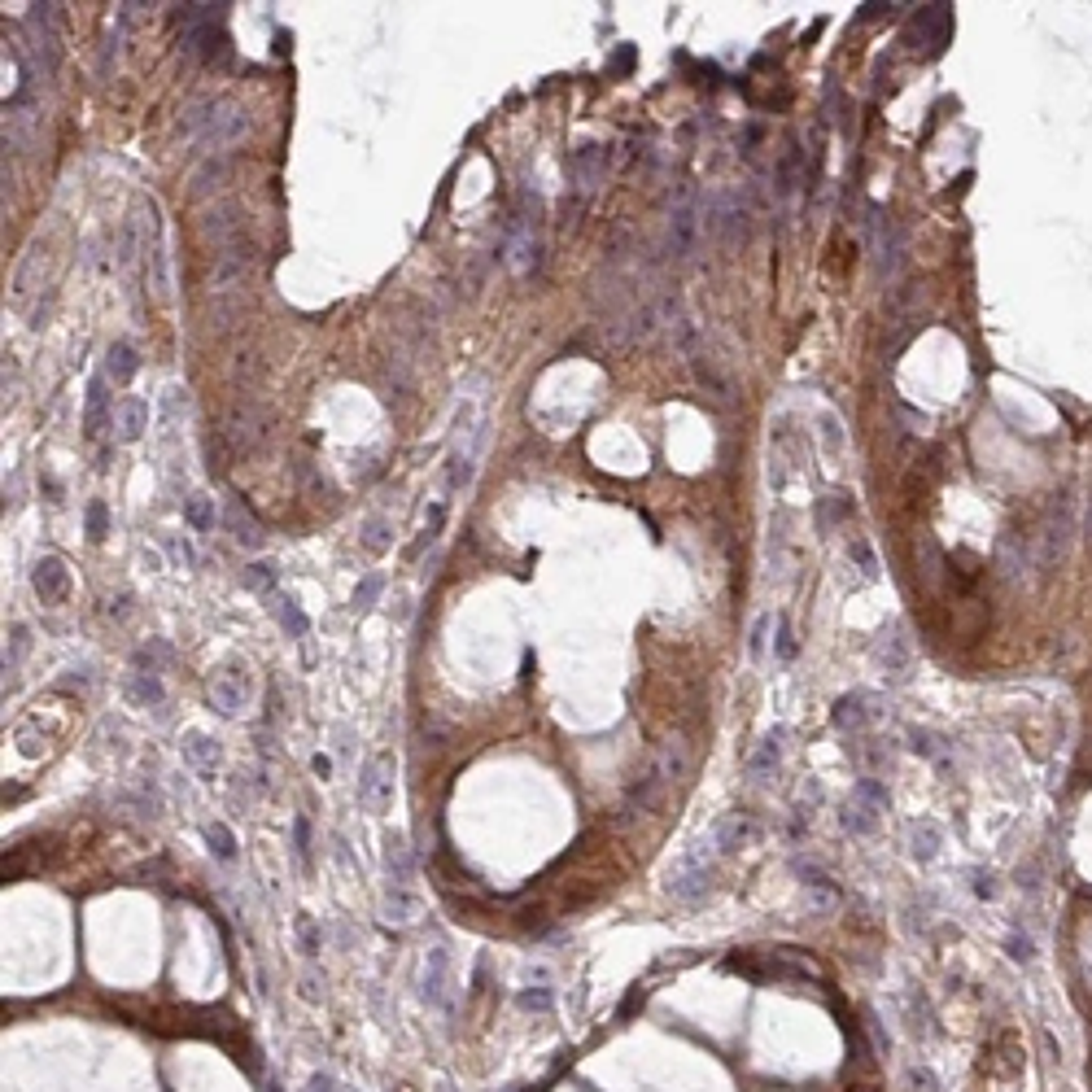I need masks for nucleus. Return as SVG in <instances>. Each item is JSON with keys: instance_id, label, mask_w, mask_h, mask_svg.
Masks as SVG:
<instances>
[{"instance_id": "nucleus-13", "label": "nucleus", "mask_w": 1092, "mask_h": 1092, "mask_svg": "<svg viewBox=\"0 0 1092 1092\" xmlns=\"http://www.w3.org/2000/svg\"><path fill=\"white\" fill-rule=\"evenodd\" d=\"M419 983H424V1001L437 1009H450V953L446 948H429Z\"/></svg>"}, {"instance_id": "nucleus-18", "label": "nucleus", "mask_w": 1092, "mask_h": 1092, "mask_svg": "<svg viewBox=\"0 0 1092 1092\" xmlns=\"http://www.w3.org/2000/svg\"><path fill=\"white\" fill-rule=\"evenodd\" d=\"M110 424H114V442H140L144 437V429H149V402L144 398H123L114 407V416H110Z\"/></svg>"}, {"instance_id": "nucleus-7", "label": "nucleus", "mask_w": 1092, "mask_h": 1092, "mask_svg": "<svg viewBox=\"0 0 1092 1092\" xmlns=\"http://www.w3.org/2000/svg\"><path fill=\"white\" fill-rule=\"evenodd\" d=\"M948 36H953V9H948V5H922L918 18L909 23V39H914V49L922 44L927 53H940L944 44H948Z\"/></svg>"}, {"instance_id": "nucleus-8", "label": "nucleus", "mask_w": 1092, "mask_h": 1092, "mask_svg": "<svg viewBox=\"0 0 1092 1092\" xmlns=\"http://www.w3.org/2000/svg\"><path fill=\"white\" fill-rule=\"evenodd\" d=\"M874 219V258H878V276L891 280L896 271L904 267V232L891 223L883 210H870Z\"/></svg>"}, {"instance_id": "nucleus-26", "label": "nucleus", "mask_w": 1092, "mask_h": 1092, "mask_svg": "<svg viewBox=\"0 0 1092 1092\" xmlns=\"http://www.w3.org/2000/svg\"><path fill=\"white\" fill-rule=\"evenodd\" d=\"M128 690H131V699H136L140 708H158V704L166 699L162 674H158V669H149V664H136V674H131Z\"/></svg>"}, {"instance_id": "nucleus-53", "label": "nucleus", "mask_w": 1092, "mask_h": 1092, "mask_svg": "<svg viewBox=\"0 0 1092 1092\" xmlns=\"http://www.w3.org/2000/svg\"><path fill=\"white\" fill-rule=\"evenodd\" d=\"M302 1092H337V1080L319 1070V1075H311V1080H306V1088H302Z\"/></svg>"}, {"instance_id": "nucleus-2", "label": "nucleus", "mask_w": 1092, "mask_h": 1092, "mask_svg": "<svg viewBox=\"0 0 1092 1092\" xmlns=\"http://www.w3.org/2000/svg\"><path fill=\"white\" fill-rule=\"evenodd\" d=\"M712 839H704V843H695L690 852H682L674 865H669V896L682 904H699L704 896H708L712 887Z\"/></svg>"}, {"instance_id": "nucleus-11", "label": "nucleus", "mask_w": 1092, "mask_h": 1092, "mask_svg": "<svg viewBox=\"0 0 1092 1092\" xmlns=\"http://www.w3.org/2000/svg\"><path fill=\"white\" fill-rule=\"evenodd\" d=\"M26 31H31V49L44 57V66H57V5H31L26 13Z\"/></svg>"}, {"instance_id": "nucleus-38", "label": "nucleus", "mask_w": 1092, "mask_h": 1092, "mask_svg": "<svg viewBox=\"0 0 1092 1092\" xmlns=\"http://www.w3.org/2000/svg\"><path fill=\"white\" fill-rule=\"evenodd\" d=\"M26 647H31V634H26V625H9V647H5V674H18V664H23Z\"/></svg>"}, {"instance_id": "nucleus-37", "label": "nucleus", "mask_w": 1092, "mask_h": 1092, "mask_svg": "<svg viewBox=\"0 0 1092 1092\" xmlns=\"http://www.w3.org/2000/svg\"><path fill=\"white\" fill-rule=\"evenodd\" d=\"M1005 953L1014 957L1018 965H1031L1040 948H1036V935H1027V931H1018V927H1014L1009 935H1005Z\"/></svg>"}, {"instance_id": "nucleus-45", "label": "nucleus", "mask_w": 1092, "mask_h": 1092, "mask_svg": "<svg viewBox=\"0 0 1092 1092\" xmlns=\"http://www.w3.org/2000/svg\"><path fill=\"white\" fill-rule=\"evenodd\" d=\"M822 442H826V450H830V455H839V450H843V432H839L835 411H822Z\"/></svg>"}, {"instance_id": "nucleus-21", "label": "nucleus", "mask_w": 1092, "mask_h": 1092, "mask_svg": "<svg viewBox=\"0 0 1092 1092\" xmlns=\"http://www.w3.org/2000/svg\"><path fill=\"white\" fill-rule=\"evenodd\" d=\"M878 664H883V674L891 677H904L909 674V664H914V651H909V638L901 634V629H887V634L878 638Z\"/></svg>"}, {"instance_id": "nucleus-31", "label": "nucleus", "mask_w": 1092, "mask_h": 1092, "mask_svg": "<svg viewBox=\"0 0 1092 1092\" xmlns=\"http://www.w3.org/2000/svg\"><path fill=\"white\" fill-rule=\"evenodd\" d=\"M839 826H843L848 835H870V830H874V826H878V813H870L865 804H857V800H852V796H848V804H843V813H839Z\"/></svg>"}, {"instance_id": "nucleus-35", "label": "nucleus", "mask_w": 1092, "mask_h": 1092, "mask_svg": "<svg viewBox=\"0 0 1092 1092\" xmlns=\"http://www.w3.org/2000/svg\"><path fill=\"white\" fill-rule=\"evenodd\" d=\"M184 511H189V524H192V529H215V524H219V511H215V503H210L205 494L184 498Z\"/></svg>"}, {"instance_id": "nucleus-24", "label": "nucleus", "mask_w": 1092, "mask_h": 1092, "mask_svg": "<svg viewBox=\"0 0 1092 1092\" xmlns=\"http://www.w3.org/2000/svg\"><path fill=\"white\" fill-rule=\"evenodd\" d=\"M904 1027H909V1036L914 1040H927V1036H935V1014H931V1005H927V996L918 988H909L904 992Z\"/></svg>"}, {"instance_id": "nucleus-5", "label": "nucleus", "mask_w": 1092, "mask_h": 1092, "mask_svg": "<svg viewBox=\"0 0 1092 1092\" xmlns=\"http://www.w3.org/2000/svg\"><path fill=\"white\" fill-rule=\"evenodd\" d=\"M250 131V114L241 105H228V101H210V114H205V128L197 136L202 149H228L236 140Z\"/></svg>"}, {"instance_id": "nucleus-6", "label": "nucleus", "mask_w": 1092, "mask_h": 1092, "mask_svg": "<svg viewBox=\"0 0 1092 1092\" xmlns=\"http://www.w3.org/2000/svg\"><path fill=\"white\" fill-rule=\"evenodd\" d=\"M538 254H542V241H538V223L529 215H511L508 228V245H503V258L516 276H529L538 267Z\"/></svg>"}, {"instance_id": "nucleus-20", "label": "nucleus", "mask_w": 1092, "mask_h": 1092, "mask_svg": "<svg viewBox=\"0 0 1092 1092\" xmlns=\"http://www.w3.org/2000/svg\"><path fill=\"white\" fill-rule=\"evenodd\" d=\"M179 751H184V761H189L202 778H215L219 774V761H223V751H219V743L205 735V730H189V735H184V743H179Z\"/></svg>"}, {"instance_id": "nucleus-49", "label": "nucleus", "mask_w": 1092, "mask_h": 1092, "mask_svg": "<svg viewBox=\"0 0 1092 1092\" xmlns=\"http://www.w3.org/2000/svg\"><path fill=\"white\" fill-rule=\"evenodd\" d=\"M852 555H857V564H861L865 577H878V559H874V551H870V546L857 542V546H852Z\"/></svg>"}, {"instance_id": "nucleus-42", "label": "nucleus", "mask_w": 1092, "mask_h": 1092, "mask_svg": "<svg viewBox=\"0 0 1092 1092\" xmlns=\"http://www.w3.org/2000/svg\"><path fill=\"white\" fill-rule=\"evenodd\" d=\"M381 590H385V577H381V572H368V577H363V582L355 585V608H358V612H368L372 603L381 599Z\"/></svg>"}, {"instance_id": "nucleus-1", "label": "nucleus", "mask_w": 1092, "mask_h": 1092, "mask_svg": "<svg viewBox=\"0 0 1092 1092\" xmlns=\"http://www.w3.org/2000/svg\"><path fill=\"white\" fill-rule=\"evenodd\" d=\"M708 219H712V205L704 202L690 184H682L674 210H669V236H664V250H669L674 263H690V258L699 254V241H704V232H708Z\"/></svg>"}, {"instance_id": "nucleus-34", "label": "nucleus", "mask_w": 1092, "mask_h": 1092, "mask_svg": "<svg viewBox=\"0 0 1092 1092\" xmlns=\"http://www.w3.org/2000/svg\"><path fill=\"white\" fill-rule=\"evenodd\" d=\"M904 1092H944V1080L927 1062H914V1067H904Z\"/></svg>"}, {"instance_id": "nucleus-43", "label": "nucleus", "mask_w": 1092, "mask_h": 1092, "mask_svg": "<svg viewBox=\"0 0 1092 1092\" xmlns=\"http://www.w3.org/2000/svg\"><path fill=\"white\" fill-rule=\"evenodd\" d=\"M796 651H800V647H796V634H791V621H787V616H778L774 656H778V660H782V664H791V660H796Z\"/></svg>"}, {"instance_id": "nucleus-30", "label": "nucleus", "mask_w": 1092, "mask_h": 1092, "mask_svg": "<svg viewBox=\"0 0 1092 1092\" xmlns=\"http://www.w3.org/2000/svg\"><path fill=\"white\" fill-rule=\"evenodd\" d=\"M389 542H394V538H389V521H385V516H368V521H363V534H358V546H363L368 555H381V551H389Z\"/></svg>"}, {"instance_id": "nucleus-10", "label": "nucleus", "mask_w": 1092, "mask_h": 1092, "mask_svg": "<svg viewBox=\"0 0 1092 1092\" xmlns=\"http://www.w3.org/2000/svg\"><path fill=\"white\" fill-rule=\"evenodd\" d=\"M358 804L368 813H385L394 804V769H389V761H368V769L358 778Z\"/></svg>"}, {"instance_id": "nucleus-50", "label": "nucleus", "mask_w": 1092, "mask_h": 1092, "mask_svg": "<svg viewBox=\"0 0 1092 1092\" xmlns=\"http://www.w3.org/2000/svg\"><path fill=\"white\" fill-rule=\"evenodd\" d=\"M297 935H302V948H306V953L315 957L319 953V931H315V922H311V918H302V922H297Z\"/></svg>"}, {"instance_id": "nucleus-29", "label": "nucleus", "mask_w": 1092, "mask_h": 1092, "mask_svg": "<svg viewBox=\"0 0 1092 1092\" xmlns=\"http://www.w3.org/2000/svg\"><path fill=\"white\" fill-rule=\"evenodd\" d=\"M385 918H389V922H398V927L416 922V918H419V901L411 896V887H389V891H385Z\"/></svg>"}, {"instance_id": "nucleus-23", "label": "nucleus", "mask_w": 1092, "mask_h": 1092, "mask_svg": "<svg viewBox=\"0 0 1092 1092\" xmlns=\"http://www.w3.org/2000/svg\"><path fill=\"white\" fill-rule=\"evenodd\" d=\"M385 874H389V887H411V883H416V857H411L407 839H389V848H385Z\"/></svg>"}, {"instance_id": "nucleus-22", "label": "nucleus", "mask_w": 1092, "mask_h": 1092, "mask_svg": "<svg viewBox=\"0 0 1092 1092\" xmlns=\"http://www.w3.org/2000/svg\"><path fill=\"white\" fill-rule=\"evenodd\" d=\"M223 524H228L232 538H236L241 546H250V551H258V546H263V524H258L254 516L245 511L241 498H228V503H223Z\"/></svg>"}, {"instance_id": "nucleus-15", "label": "nucleus", "mask_w": 1092, "mask_h": 1092, "mask_svg": "<svg viewBox=\"0 0 1092 1092\" xmlns=\"http://www.w3.org/2000/svg\"><path fill=\"white\" fill-rule=\"evenodd\" d=\"M31 585H36V595L44 599V603L66 599V590H70V569H66V559H57V555L36 559V569H31Z\"/></svg>"}, {"instance_id": "nucleus-17", "label": "nucleus", "mask_w": 1092, "mask_h": 1092, "mask_svg": "<svg viewBox=\"0 0 1092 1092\" xmlns=\"http://www.w3.org/2000/svg\"><path fill=\"white\" fill-rule=\"evenodd\" d=\"M569 171H572V179H577V189L595 192L599 184H603V175H608V149H603V144H582V149L572 153Z\"/></svg>"}, {"instance_id": "nucleus-47", "label": "nucleus", "mask_w": 1092, "mask_h": 1092, "mask_svg": "<svg viewBox=\"0 0 1092 1092\" xmlns=\"http://www.w3.org/2000/svg\"><path fill=\"white\" fill-rule=\"evenodd\" d=\"M970 878H975L978 901H992V896H996V874H992V870H970Z\"/></svg>"}, {"instance_id": "nucleus-55", "label": "nucleus", "mask_w": 1092, "mask_h": 1092, "mask_svg": "<svg viewBox=\"0 0 1092 1092\" xmlns=\"http://www.w3.org/2000/svg\"><path fill=\"white\" fill-rule=\"evenodd\" d=\"M311 769H315L319 778H328V774H332V761L324 756V751H319V756H311Z\"/></svg>"}, {"instance_id": "nucleus-40", "label": "nucleus", "mask_w": 1092, "mask_h": 1092, "mask_svg": "<svg viewBox=\"0 0 1092 1092\" xmlns=\"http://www.w3.org/2000/svg\"><path fill=\"white\" fill-rule=\"evenodd\" d=\"M516 1001H521V1009H529V1014H551V1005H555V992L546 988V983H538V988H524Z\"/></svg>"}, {"instance_id": "nucleus-4", "label": "nucleus", "mask_w": 1092, "mask_h": 1092, "mask_svg": "<svg viewBox=\"0 0 1092 1092\" xmlns=\"http://www.w3.org/2000/svg\"><path fill=\"white\" fill-rule=\"evenodd\" d=\"M1070 534H1075V498L1057 494L1054 503H1049V516H1044L1040 542H1036V564H1040V569L1062 564V555H1067V546H1070Z\"/></svg>"}, {"instance_id": "nucleus-12", "label": "nucleus", "mask_w": 1092, "mask_h": 1092, "mask_svg": "<svg viewBox=\"0 0 1092 1092\" xmlns=\"http://www.w3.org/2000/svg\"><path fill=\"white\" fill-rule=\"evenodd\" d=\"M782 751H787V730H782V725H774V730H769V735H765L761 743L748 751V778H751V782H765V778H774L778 765H782Z\"/></svg>"}, {"instance_id": "nucleus-9", "label": "nucleus", "mask_w": 1092, "mask_h": 1092, "mask_svg": "<svg viewBox=\"0 0 1092 1092\" xmlns=\"http://www.w3.org/2000/svg\"><path fill=\"white\" fill-rule=\"evenodd\" d=\"M210 708H215L219 717H241V712L250 708V677H245L241 669L215 674V682H210Z\"/></svg>"}, {"instance_id": "nucleus-48", "label": "nucleus", "mask_w": 1092, "mask_h": 1092, "mask_svg": "<svg viewBox=\"0 0 1092 1092\" xmlns=\"http://www.w3.org/2000/svg\"><path fill=\"white\" fill-rule=\"evenodd\" d=\"M769 625H774L769 616H761V621L751 625V643H748V647H751V656H756V660L765 656V634H769Z\"/></svg>"}, {"instance_id": "nucleus-54", "label": "nucleus", "mask_w": 1092, "mask_h": 1092, "mask_svg": "<svg viewBox=\"0 0 1092 1092\" xmlns=\"http://www.w3.org/2000/svg\"><path fill=\"white\" fill-rule=\"evenodd\" d=\"M887 9H896V5H861V23H870V18H883Z\"/></svg>"}, {"instance_id": "nucleus-52", "label": "nucleus", "mask_w": 1092, "mask_h": 1092, "mask_svg": "<svg viewBox=\"0 0 1092 1092\" xmlns=\"http://www.w3.org/2000/svg\"><path fill=\"white\" fill-rule=\"evenodd\" d=\"M293 839H297V857L306 861V852H311V826H306V817L293 822Z\"/></svg>"}, {"instance_id": "nucleus-25", "label": "nucleus", "mask_w": 1092, "mask_h": 1092, "mask_svg": "<svg viewBox=\"0 0 1092 1092\" xmlns=\"http://www.w3.org/2000/svg\"><path fill=\"white\" fill-rule=\"evenodd\" d=\"M909 843H914V861L931 865L935 857H940V848H944V826L931 822V817H922V822L909 826Z\"/></svg>"}, {"instance_id": "nucleus-19", "label": "nucleus", "mask_w": 1092, "mask_h": 1092, "mask_svg": "<svg viewBox=\"0 0 1092 1092\" xmlns=\"http://www.w3.org/2000/svg\"><path fill=\"white\" fill-rule=\"evenodd\" d=\"M463 437L468 442H459L455 446V455H450V472H446V485L450 490H463V485L472 481V472H477V459H481V429H463Z\"/></svg>"}, {"instance_id": "nucleus-28", "label": "nucleus", "mask_w": 1092, "mask_h": 1092, "mask_svg": "<svg viewBox=\"0 0 1092 1092\" xmlns=\"http://www.w3.org/2000/svg\"><path fill=\"white\" fill-rule=\"evenodd\" d=\"M276 621H280V629L289 638H306V629H311V621H306V612H302V603L293 595H276Z\"/></svg>"}, {"instance_id": "nucleus-16", "label": "nucleus", "mask_w": 1092, "mask_h": 1092, "mask_svg": "<svg viewBox=\"0 0 1092 1092\" xmlns=\"http://www.w3.org/2000/svg\"><path fill=\"white\" fill-rule=\"evenodd\" d=\"M756 830H761V826H756L751 813H730L717 822V830H712V848L721 852V857H730V852L748 848L751 839H756Z\"/></svg>"}, {"instance_id": "nucleus-3", "label": "nucleus", "mask_w": 1092, "mask_h": 1092, "mask_svg": "<svg viewBox=\"0 0 1092 1092\" xmlns=\"http://www.w3.org/2000/svg\"><path fill=\"white\" fill-rule=\"evenodd\" d=\"M144 280L158 302H171V254H166V232H162V205L144 202Z\"/></svg>"}, {"instance_id": "nucleus-27", "label": "nucleus", "mask_w": 1092, "mask_h": 1092, "mask_svg": "<svg viewBox=\"0 0 1092 1092\" xmlns=\"http://www.w3.org/2000/svg\"><path fill=\"white\" fill-rule=\"evenodd\" d=\"M136 372H140V358H136V350H131L128 341H114L110 350H105V381L128 385Z\"/></svg>"}, {"instance_id": "nucleus-39", "label": "nucleus", "mask_w": 1092, "mask_h": 1092, "mask_svg": "<svg viewBox=\"0 0 1092 1092\" xmlns=\"http://www.w3.org/2000/svg\"><path fill=\"white\" fill-rule=\"evenodd\" d=\"M804 904H809L813 914H830V909L839 904L835 883H817V887H804Z\"/></svg>"}, {"instance_id": "nucleus-41", "label": "nucleus", "mask_w": 1092, "mask_h": 1092, "mask_svg": "<svg viewBox=\"0 0 1092 1092\" xmlns=\"http://www.w3.org/2000/svg\"><path fill=\"white\" fill-rule=\"evenodd\" d=\"M909 748H914L918 756H931V761H935V756H944V738L935 735V730H918L914 725V730H909Z\"/></svg>"}, {"instance_id": "nucleus-33", "label": "nucleus", "mask_w": 1092, "mask_h": 1092, "mask_svg": "<svg viewBox=\"0 0 1092 1092\" xmlns=\"http://www.w3.org/2000/svg\"><path fill=\"white\" fill-rule=\"evenodd\" d=\"M205 843H210V852H215L219 861H236V835H232V826L210 822L205 826Z\"/></svg>"}, {"instance_id": "nucleus-51", "label": "nucleus", "mask_w": 1092, "mask_h": 1092, "mask_svg": "<svg viewBox=\"0 0 1092 1092\" xmlns=\"http://www.w3.org/2000/svg\"><path fill=\"white\" fill-rule=\"evenodd\" d=\"M1018 887L1027 891V896H1036L1040 891V865H1027V870L1018 865Z\"/></svg>"}, {"instance_id": "nucleus-32", "label": "nucleus", "mask_w": 1092, "mask_h": 1092, "mask_svg": "<svg viewBox=\"0 0 1092 1092\" xmlns=\"http://www.w3.org/2000/svg\"><path fill=\"white\" fill-rule=\"evenodd\" d=\"M852 800H857V804H865L870 813H883V809H887V800H891V796H887V787H883L878 778H857V787H852Z\"/></svg>"}, {"instance_id": "nucleus-36", "label": "nucleus", "mask_w": 1092, "mask_h": 1092, "mask_svg": "<svg viewBox=\"0 0 1092 1092\" xmlns=\"http://www.w3.org/2000/svg\"><path fill=\"white\" fill-rule=\"evenodd\" d=\"M105 402H110V394H105V376H97V381L88 385V416H83V424H88V432H101Z\"/></svg>"}, {"instance_id": "nucleus-56", "label": "nucleus", "mask_w": 1092, "mask_h": 1092, "mask_svg": "<svg viewBox=\"0 0 1092 1092\" xmlns=\"http://www.w3.org/2000/svg\"><path fill=\"white\" fill-rule=\"evenodd\" d=\"M508 1092H516V1088H508Z\"/></svg>"}, {"instance_id": "nucleus-46", "label": "nucleus", "mask_w": 1092, "mask_h": 1092, "mask_svg": "<svg viewBox=\"0 0 1092 1092\" xmlns=\"http://www.w3.org/2000/svg\"><path fill=\"white\" fill-rule=\"evenodd\" d=\"M105 524H110V511H105V503L97 498V503H88V538L92 542H101L105 538Z\"/></svg>"}, {"instance_id": "nucleus-44", "label": "nucleus", "mask_w": 1092, "mask_h": 1092, "mask_svg": "<svg viewBox=\"0 0 1092 1092\" xmlns=\"http://www.w3.org/2000/svg\"><path fill=\"white\" fill-rule=\"evenodd\" d=\"M245 582L254 585V590H263V595H271V590H276V569H271L267 559H258V564H250Z\"/></svg>"}, {"instance_id": "nucleus-14", "label": "nucleus", "mask_w": 1092, "mask_h": 1092, "mask_svg": "<svg viewBox=\"0 0 1092 1092\" xmlns=\"http://www.w3.org/2000/svg\"><path fill=\"white\" fill-rule=\"evenodd\" d=\"M870 721H874V708H870V695H865V690L839 695L835 708H830V725H835L839 735H861Z\"/></svg>"}]
</instances>
